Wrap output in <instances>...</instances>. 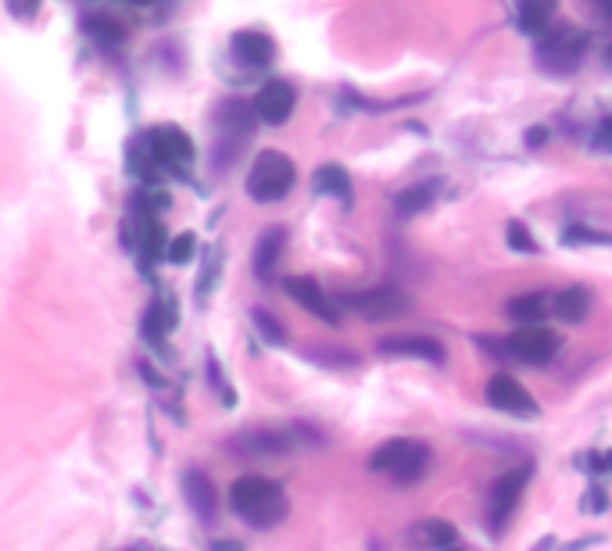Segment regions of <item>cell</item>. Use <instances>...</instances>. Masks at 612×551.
<instances>
[{
    "label": "cell",
    "mask_w": 612,
    "mask_h": 551,
    "mask_svg": "<svg viewBox=\"0 0 612 551\" xmlns=\"http://www.w3.org/2000/svg\"><path fill=\"white\" fill-rule=\"evenodd\" d=\"M230 509L247 526L269 530V526L283 523V516H287V498H283V487L265 480V476H240L230 487Z\"/></svg>",
    "instance_id": "1"
},
{
    "label": "cell",
    "mask_w": 612,
    "mask_h": 551,
    "mask_svg": "<svg viewBox=\"0 0 612 551\" xmlns=\"http://www.w3.org/2000/svg\"><path fill=\"white\" fill-rule=\"evenodd\" d=\"M294 179H298V169L290 162L283 151H262L247 172V194L251 201L258 204H276L294 190Z\"/></svg>",
    "instance_id": "2"
},
{
    "label": "cell",
    "mask_w": 612,
    "mask_h": 551,
    "mask_svg": "<svg viewBox=\"0 0 612 551\" xmlns=\"http://www.w3.org/2000/svg\"><path fill=\"white\" fill-rule=\"evenodd\" d=\"M426 462H430V451H426V444L398 437V441H387V444H380V448L373 451V458H369V469L394 476L398 484H412V480H419V476H423Z\"/></svg>",
    "instance_id": "3"
},
{
    "label": "cell",
    "mask_w": 612,
    "mask_h": 551,
    "mask_svg": "<svg viewBox=\"0 0 612 551\" xmlns=\"http://www.w3.org/2000/svg\"><path fill=\"white\" fill-rule=\"evenodd\" d=\"M147 158V172L158 169H187L194 162V140L179 126H154L144 140H136Z\"/></svg>",
    "instance_id": "4"
},
{
    "label": "cell",
    "mask_w": 612,
    "mask_h": 551,
    "mask_svg": "<svg viewBox=\"0 0 612 551\" xmlns=\"http://www.w3.org/2000/svg\"><path fill=\"white\" fill-rule=\"evenodd\" d=\"M587 51V36L580 29H559L552 36H541L537 43V61H541L544 72H555V76H566L580 65Z\"/></svg>",
    "instance_id": "5"
},
{
    "label": "cell",
    "mask_w": 612,
    "mask_h": 551,
    "mask_svg": "<svg viewBox=\"0 0 612 551\" xmlns=\"http://www.w3.org/2000/svg\"><path fill=\"white\" fill-rule=\"evenodd\" d=\"M348 305L355 308L358 315H366L373 323H383V319H398L412 308L401 290L394 287H373V290H362V294H348Z\"/></svg>",
    "instance_id": "6"
},
{
    "label": "cell",
    "mask_w": 612,
    "mask_h": 551,
    "mask_svg": "<svg viewBox=\"0 0 612 551\" xmlns=\"http://www.w3.org/2000/svg\"><path fill=\"white\" fill-rule=\"evenodd\" d=\"M255 115L262 122H269V126H283V122L294 115V108H298V94H294V86L287 83V79H269V83L262 86L255 94Z\"/></svg>",
    "instance_id": "7"
},
{
    "label": "cell",
    "mask_w": 612,
    "mask_h": 551,
    "mask_svg": "<svg viewBox=\"0 0 612 551\" xmlns=\"http://www.w3.org/2000/svg\"><path fill=\"white\" fill-rule=\"evenodd\" d=\"M509 351L519 358V362H530V365H544L552 362V355L559 351V337L544 326H523L509 337Z\"/></svg>",
    "instance_id": "8"
},
{
    "label": "cell",
    "mask_w": 612,
    "mask_h": 551,
    "mask_svg": "<svg viewBox=\"0 0 612 551\" xmlns=\"http://www.w3.org/2000/svg\"><path fill=\"white\" fill-rule=\"evenodd\" d=\"M530 480V469L527 466H519L512 469V473L498 476V484H494L491 491V530H502L505 523H509V516L516 512L519 505V494H523V487H527Z\"/></svg>",
    "instance_id": "9"
},
{
    "label": "cell",
    "mask_w": 612,
    "mask_h": 551,
    "mask_svg": "<svg viewBox=\"0 0 612 551\" xmlns=\"http://www.w3.org/2000/svg\"><path fill=\"white\" fill-rule=\"evenodd\" d=\"M487 401L494 408H502V412H516V416H537L541 412L537 401L527 394V387L519 380H512L509 373L491 376V383H487Z\"/></svg>",
    "instance_id": "10"
},
{
    "label": "cell",
    "mask_w": 612,
    "mask_h": 551,
    "mask_svg": "<svg viewBox=\"0 0 612 551\" xmlns=\"http://www.w3.org/2000/svg\"><path fill=\"white\" fill-rule=\"evenodd\" d=\"M255 104L247 101H226L219 108V144H230L233 151L237 147H244V140L251 136V129H255Z\"/></svg>",
    "instance_id": "11"
},
{
    "label": "cell",
    "mask_w": 612,
    "mask_h": 551,
    "mask_svg": "<svg viewBox=\"0 0 612 551\" xmlns=\"http://www.w3.org/2000/svg\"><path fill=\"white\" fill-rule=\"evenodd\" d=\"M283 290H287V294L294 297L305 312H312L315 319H323V323H337V308L330 305V297L323 294V287H319L312 276H287V280H283Z\"/></svg>",
    "instance_id": "12"
},
{
    "label": "cell",
    "mask_w": 612,
    "mask_h": 551,
    "mask_svg": "<svg viewBox=\"0 0 612 551\" xmlns=\"http://www.w3.org/2000/svg\"><path fill=\"white\" fill-rule=\"evenodd\" d=\"M230 51H233V58H237L240 65L265 68L272 58H276V43H272V36L262 33V29H240V33H233Z\"/></svg>",
    "instance_id": "13"
},
{
    "label": "cell",
    "mask_w": 612,
    "mask_h": 551,
    "mask_svg": "<svg viewBox=\"0 0 612 551\" xmlns=\"http://www.w3.org/2000/svg\"><path fill=\"white\" fill-rule=\"evenodd\" d=\"M230 444L240 455H283V451H290V437L276 430H247L233 437Z\"/></svg>",
    "instance_id": "14"
},
{
    "label": "cell",
    "mask_w": 612,
    "mask_h": 551,
    "mask_svg": "<svg viewBox=\"0 0 612 551\" xmlns=\"http://www.w3.org/2000/svg\"><path fill=\"white\" fill-rule=\"evenodd\" d=\"M383 355H405V358H426V362H444V348L434 337H387L380 340Z\"/></svg>",
    "instance_id": "15"
},
{
    "label": "cell",
    "mask_w": 612,
    "mask_h": 551,
    "mask_svg": "<svg viewBox=\"0 0 612 551\" xmlns=\"http://www.w3.org/2000/svg\"><path fill=\"white\" fill-rule=\"evenodd\" d=\"M183 494H187L190 509L197 512L201 519H215V512H219V498H215V487L212 480L204 473H197V469H190L187 476H183Z\"/></svg>",
    "instance_id": "16"
},
{
    "label": "cell",
    "mask_w": 612,
    "mask_h": 551,
    "mask_svg": "<svg viewBox=\"0 0 612 551\" xmlns=\"http://www.w3.org/2000/svg\"><path fill=\"white\" fill-rule=\"evenodd\" d=\"M283 244H287V229L283 226H269L262 237H258V244H255L258 280H269L272 272H276V262H280V255H283Z\"/></svg>",
    "instance_id": "17"
},
{
    "label": "cell",
    "mask_w": 612,
    "mask_h": 551,
    "mask_svg": "<svg viewBox=\"0 0 612 551\" xmlns=\"http://www.w3.org/2000/svg\"><path fill=\"white\" fill-rule=\"evenodd\" d=\"M559 0H516V15H519V29L530 36H544L548 22H552Z\"/></svg>",
    "instance_id": "18"
},
{
    "label": "cell",
    "mask_w": 612,
    "mask_h": 551,
    "mask_svg": "<svg viewBox=\"0 0 612 551\" xmlns=\"http://www.w3.org/2000/svg\"><path fill=\"white\" fill-rule=\"evenodd\" d=\"M412 541L423 544V548H451V544L459 541V530L448 523V519H419L412 526Z\"/></svg>",
    "instance_id": "19"
},
{
    "label": "cell",
    "mask_w": 612,
    "mask_h": 551,
    "mask_svg": "<svg viewBox=\"0 0 612 551\" xmlns=\"http://www.w3.org/2000/svg\"><path fill=\"white\" fill-rule=\"evenodd\" d=\"M315 194L337 197L340 204H351V176L340 165H319L312 176Z\"/></svg>",
    "instance_id": "20"
},
{
    "label": "cell",
    "mask_w": 612,
    "mask_h": 551,
    "mask_svg": "<svg viewBox=\"0 0 612 551\" xmlns=\"http://www.w3.org/2000/svg\"><path fill=\"white\" fill-rule=\"evenodd\" d=\"M555 315H559L562 323H580L587 315V308H591V294H587L584 287H566L555 294Z\"/></svg>",
    "instance_id": "21"
},
{
    "label": "cell",
    "mask_w": 612,
    "mask_h": 551,
    "mask_svg": "<svg viewBox=\"0 0 612 551\" xmlns=\"http://www.w3.org/2000/svg\"><path fill=\"white\" fill-rule=\"evenodd\" d=\"M434 194H437V183H419V187H408L398 194V212L401 215H419L426 212L430 204H434Z\"/></svg>",
    "instance_id": "22"
},
{
    "label": "cell",
    "mask_w": 612,
    "mask_h": 551,
    "mask_svg": "<svg viewBox=\"0 0 612 551\" xmlns=\"http://www.w3.org/2000/svg\"><path fill=\"white\" fill-rule=\"evenodd\" d=\"M544 312H548V297L544 294H527V297L509 301V315L512 319H519V323H527V326H534Z\"/></svg>",
    "instance_id": "23"
},
{
    "label": "cell",
    "mask_w": 612,
    "mask_h": 551,
    "mask_svg": "<svg viewBox=\"0 0 612 551\" xmlns=\"http://www.w3.org/2000/svg\"><path fill=\"white\" fill-rule=\"evenodd\" d=\"M144 337L151 340V344H158V340L165 337V333H169V326H172V312L165 305H151L144 312Z\"/></svg>",
    "instance_id": "24"
},
{
    "label": "cell",
    "mask_w": 612,
    "mask_h": 551,
    "mask_svg": "<svg viewBox=\"0 0 612 551\" xmlns=\"http://www.w3.org/2000/svg\"><path fill=\"white\" fill-rule=\"evenodd\" d=\"M505 240H509V247L519 251V255H537V240L530 237V229L519 219H512L509 226H505Z\"/></svg>",
    "instance_id": "25"
},
{
    "label": "cell",
    "mask_w": 612,
    "mask_h": 551,
    "mask_svg": "<svg viewBox=\"0 0 612 551\" xmlns=\"http://www.w3.org/2000/svg\"><path fill=\"white\" fill-rule=\"evenodd\" d=\"M194 251H197L194 233H179V237L169 240V247H165V258H169L172 265H187L190 258H194Z\"/></svg>",
    "instance_id": "26"
},
{
    "label": "cell",
    "mask_w": 612,
    "mask_h": 551,
    "mask_svg": "<svg viewBox=\"0 0 612 551\" xmlns=\"http://www.w3.org/2000/svg\"><path fill=\"white\" fill-rule=\"evenodd\" d=\"M251 319H255V326L262 330V337L269 340V344H276V348H280V344H287V333H283V326L276 323V319H272L269 312H262V308H258V312L251 315Z\"/></svg>",
    "instance_id": "27"
},
{
    "label": "cell",
    "mask_w": 612,
    "mask_h": 551,
    "mask_svg": "<svg viewBox=\"0 0 612 551\" xmlns=\"http://www.w3.org/2000/svg\"><path fill=\"white\" fill-rule=\"evenodd\" d=\"M115 29H119V26H115L111 18H104V15H90V18H86V33L94 36V40H104V43L119 40V33H115Z\"/></svg>",
    "instance_id": "28"
},
{
    "label": "cell",
    "mask_w": 612,
    "mask_h": 551,
    "mask_svg": "<svg viewBox=\"0 0 612 551\" xmlns=\"http://www.w3.org/2000/svg\"><path fill=\"white\" fill-rule=\"evenodd\" d=\"M566 244H612V237L605 233H591V229H566Z\"/></svg>",
    "instance_id": "29"
},
{
    "label": "cell",
    "mask_w": 612,
    "mask_h": 551,
    "mask_svg": "<svg viewBox=\"0 0 612 551\" xmlns=\"http://www.w3.org/2000/svg\"><path fill=\"white\" fill-rule=\"evenodd\" d=\"M208 376H212L215 390H219L222 405H233V390H230V383L222 380V373H219V362H215V358H208Z\"/></svg>",
    "instance_id": "30"
},
{
    "label": "cell",
    "mask_w": 612,
    "mask_h": 551,
    "mask_svg": "<svg viewBox=\"0 0 612 551\" xmlns=\"http://www.w3.org/2000/svg\"><path fill=\"white\" fill-rule=\"evenodd\" d=\"M605 505H609V498H605L602 487H591V494H587V509H591V512H605Z\"/></svg>",
    "instance_id": "31"
},
{
    "label": "cell",
    "mask_w": 612,
    "mask_h": 551,
    "mask_svg": "<svg viewBox=\"0 0 612 551\" xmlns=\"http://www.w3.org/2000/svg\"><path fill=\"white\" fill-rule=\"evenodd\" d=\"M544 140H548V129H544V126H534V129L527 133V144H530V147H541Z\"/></svg>",
    "instance_id": "32"
},
{
    "label": "cell",
    "mask_w": 612,
    "mask_h": 551,
    "mask_svg": "<svg viewBox=\"0 0 612 551\" xmlns=\"http://www.w3.org/2000/svg\"><path fill=\"white\" fill-rule=\"evenodd\" d=\"M602 140L612 147V122H605V126H602Z\"/></svg>",
    "instance_id": "33"
},
{
    "label": "cell",
    "mask_w": 612,
    "mask_h": 551,
    "mask_svg": "<svg viewBox=\"0 0 612 551\" xmlns=\"http://www.w3.org/2000/svg\"><path fill=\"white\" fill-rule=\"evenodd\" d=\"M595 4H598V8H602V11H609V15H612V0H595Z\"/></svg>",
    "instance_id": "34"
},
{
    "label": "cell",
    "mask_w": 612,
    "mask_h": 551,
    "mask_svg": "<svg viewBox=\"0 0 612 551\" xmlns=\"http://www.w3.org/2000/svg\"><path fill=\"white\" fill-rule=\"evenodd\" d=\"M129 4H151V0H129Z\"/></svg>",
    "instance_id": "35"
},
{
    "label": "cell",
    "mask_w": 612,
    "mask_h": 551,
    "mask_svg": "<svg viewBox=\"0 0 612 551\" xmlns=\"http://www.w3.org/2000/svg\"><path fill=\"white\" fill-rule=\"evenodd\" d=\"M441 551H462V548H455V544H451V548H441Z\"/></svg>",
    "instance_id": "36"
}]
</instances>
